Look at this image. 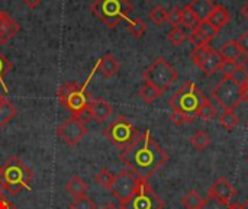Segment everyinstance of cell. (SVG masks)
<instances>
[{"instance_id": "1", "label": "cell", "mask_w": 248, "mask_h": 209, "mask_svg": "<svg viewBox=\"0 0 248 209\" xmlns=\"http://www.w3.org/2000/svg\"><path fill=\"white\" fill-rule=\"evenodd\" d=\"M119 159L137 177L141 180H150L161 167L166 166L169 154L147 129L144 134H140L129 147L122 150Z\"/></svg>"}, {"instance_id": "2", "label": "cell", "mask_w": 248, "mask_h": 209, "mask_svg": "<svg viewBox=\"0 0 248 209\" xmlns=\"http://www.w3.org/2000/svg\"><path fill=\"white\" fill-rule=\"evenodd\" d=\"M32 177V170L20 159L12 156L0 167V191L10 196L17 195L23 189L29 191Z\"/></svg>"}, {"instance_id": "3", "label": "cell", "mask_w": 248, "mask_h": 209, "mask_svg": "<svg viewBox=\"0 0 248 209\" xmlns=\"http://www.w3.org/2000/svg\"><path fill=\"white\" fill-rule=\"evenodd\" d=\"M86 84H80L77 81H67L57 90V97L62 108L68 111L73 116L83 119L84 122L90 119L89 108L93 102L92 95L87 92Z\"/></svg>"}, {"instance_id": "4", "label": "cell", "mask_w": 248, "mask_h": 209, "mask_svg": "<svg viewBox=\"0 0 248 209\" xmlns=\"http://www.w3.org/2000/svg\"><path fill=\"white\" fill-rule=\"evenodd\" d=\"M208 97L201 92V89L192 83V81H186L170 99L169 105L173 109V112H179L186 115L187 118L196 121L198 118V112L201 109V106L205 103Z\"/></svg>"}, {"instance_id": "5", "label": "cell", "mask_w": 248, "mask_h": 209, "mask_svg": "<svg viewBox=\"0 0 248 209\" xmlns=\"http://www.w3.org/2000/svg\"><path fill=\"white\" fill-rule=\"evenodd\" d=\"M90 9L108 28H116L122 20L128 19L132 6L128 0H94Z\"/></svg>"}, {"instance_id": "6", "label": "cell", "mask_w": 248, "mask_h": 209, "mask_svg": "<svg viewBox=\"0 0 248 209\" xmlns=\"http://www.w3.org/2000/svg\"><path fill=\"white\" fill-rule=\"evenodd\" d=\"M102 134L119 150H125L126 147H129L137 137L140 135V131L137 129V127L125 116H118L115 121H112L103 131Z\"/></svg>"}, {"instance_id": "7", "label": "cell", "mask_w": 248, "mask_h": 209, "mask_svg": "<svg viewBox=\"0 0 248 209\" xmlns=\"http://www.w3.org/2000/svg\"><path fill=\"white\" fill-rule=\"evenodd\" d=\"M144 81L154 86L158 92L164 93L176 80H177V71L176 68L167 63L163 57H158L142 74Z\"/></svg>"}, {"instance_id": "8", "label": "cell", "mask_w": 248, "mask_h": 209, "mask_svg": "<svg viewBox=\"0 0 248 209\" xmlns=\"http://www.w3.org/2000/svg\"><path fill=\"white\" fill-rule=\"evenodd\" d=\"M164 202L148 185V180H141L135 192L124 202L121 209H163Z\"/></svg>"}, {"instance_id": "9", "label": "cell", "mask_w": 248, "mask_h": 209, "mask_svg": "<svg viewBox=\"0 0 248 209\" xmlns=\"http://www.w3.org/2000/svg\"><path fill=\"white\" fill-rule=\"evenodd\" d=\"M212 97L218 102V105L224 111H234L240 103V83L235 81L232 77H224L214 89Z\"/></svg>"}, {"instance_id": "10", "label": "cell", "mask_w": 248, "mask_h": 209, "mask_svg": "<svg viewBox=\"0 0 248 209\" xmlns=\"http://www.w3.org/2000/svg\"><path fill=\"white\" fill-rule=\"evenodd\" d=\"M190 58L205 76H212L217 70H219L222 64V57L219 51L214 49L209 44L195 47L190 52Z\"/></svg>"}, {"instance_id": "11", "label": "cell", "mask_w": 248, "mask_h": 209, "mask_svg": "<svg viewBox=\"0 0 248 209\" xmlns=\"http://www.w3.org/2000/svg\"><path fill=\"white\" fill-rule=\"evenodd\" d=\"M86 134H87L86 122L77 116L67 118L57 128V135L68 145H77Z\"/></svg>"}, {"instance_id": "12", "label": "cell", "mask_w": 248, "mask_h": 209, "mask_svg": "<svg viewBox=\"0 0 248 209\" xmlns=\"http://www.w3.org/2000/svg\"><path fill=\"white\" fill-rule=\"evenodd\" d=\"M140 182H141L140 177H137L131 170L125 169L115 176V180H113L112 188H110V193L119 202H124L135 192Z\"/></svg>"}, {"instance_id": "13", "label": "cell", "mask_w": 248, "mask_h": 209, "mask_svg": "<svg viewBox=\"0 0 248 209\" xmlns=\"http://www.w3.org/2000/svg\"><path fill=\"white\" fill-rule=\"evenodd\" d=\"M208 195L212 199H217V201H219V202H222L225 205H230L231 201L237 196V191H235V188L232 186V183L228 179L219 177L209 188Z\"/></svg>"}, {"instance_id": "14", "label": "cell", "mask_w": 248, "mask_h": 209, "mask_svg": "<svg viewBox=\"0 0 248 209\" xmlns=\"http://www.w3.org/2000/svg\"><path fill=\"white\" fill-rule=\"evenodd\" d=\"M19 29V23L7 12H0V44H7Z\"/></svg>"}, {"instance_id": "15", "label": "cell", "mask_w": 248, "mask_h": 209, "mask_svg": "<svg viewBox=\"0 0 248 209\" xmlns=\"http://www.w3.org/2000/svg\"><path fill=\"white\" fill-rule=\"evenodd\" d=\"M112 113H113V108L105 99H100V97L93 99V102L89 108L90 119H94L97 122H105Z\"/></svg>"}, {"instance_id": "16", "label": "cell", "mask_w": 248, "mask_h": 209, "mask_svg": "<svg viewBox=\"0 0 248 209\" xmlns=\"http://www.w3.org/2000/svg\"><path fill=\"white\" fill-rule=\"evenodd\" d=\"M121 65H119V61L115 58L113 54H105L96 64V68L94 70H99L102 73L103 77L106 79H110L113 77L115 74H118Z\"/></svg>"}, {"instance_id": "17", "label": "cell", "mask_w": 248, "mask_h": 209, "mask_svg": "<svg viewBox=\"0 0 248 209\" xmlns=\"http://www.w3.org/2000/svg\"><path fill=\"white\" fill-rule=\"evenodd\" d=\"M187 6L195 13L198 20L202 22V20H208L209 19V16L214 12L217 4L212 0H192V3H189Z\"/></svg>"}, {"instance_id": "18", "label": "cell", "mask_w": 248, "mask_h": 209, "mask_svg": "<svg viewBox=\"0 0 248 209\" xmlns=\"http://www.w3.org/2000/svg\"><path fill=\"white\" fill-rule=\"evenodd\" d=\"M208 20H209L218 31H221L222 28H225V26L230 23L231 15H230V12L227 10V7H224L222 4H217Z\"/></svg>"}, {"instance_id": "19", "label": "cell", "mask_w": 248, "mask_h": 209, "mask_svg": "<svg viewBox=\"0 0 248 209\" xmlns=\"http://www.w3.org/2000/svg\"><path fill=\"white\" fill-rule=\"evenodd\" d=\"M17 113L16 106L6 97L0 95V128L6 127Z\"/></svg>"}, {"instance_id": "20", "label": "cell", "mask_w": 248, "mask_h": 209, "mask_svg": "<svg viewBox=\"0 0 248 209\" xmlns=\"http://www.w3.org/2000/svg\"><path fill=\"white\" fill-rule=\"evenodd\" d=\"M219 54H221L222 60L235 61V63H238L240 58H243V57L246 55V54L241 51V48H240V45H238L237 41H228V42H225V44L222 45Z\"/></svg>"}, {"instance_id": "21", "label": "cell", "mask_w": 248, "mask_h": 209, "mask_svg": "<svg viewBox=\"0 0 248 209\" xmlns=\"http://www.w3.org/2000/svg\"><path fill=\"white\" fill-rule=\"evenodd\" d=\"M65 191H67L71 196L78 198V196L86 195V192L89 191V185H87V183H86L80 176H74L71 180H68V182H67V185H65Z\"/></svg>"}, {"instance_id": "22", "label": "cell", "mask_w": 248, "mask_h": 209, "mask_svg": "<svg viewBox=\"0 0 248 209\" xmlns=\"http://www.w3.org/2000/svg\"><path fill=\"white\" fill-rule=\"evenodd\" d=\"M189 141H190V144H192V147H195L196 150H199V151H203V150H206L209 145H211V135L206 132V131H196L190 138H189Z\"/></svg>"}, {"instance_id": "23", "label": "cell", "mask_w": 248, "mask_h": 209, "mask_svg": "<svg viewBox=\"0 0 248 209\" xmlns=\"http://www.w3.org/2000/svg\"><path fill=\"white\" fill-rule=\"evenodd\" d=\"M161 95H163L161 92H158L154 86H151V84H148V83H145V81H144V84L138 89V96H140L144 102H147V103H153V102L157 100Z\"/></svg>"}, {"instance_id": "24", "label": "cell", "mask_w": 248, "mask_h": 209, "mask_svg": "<svg viewBox=\"0 0 248 209\" xmlns=\"http://www.w3.org/2000/svg\"><path fill=\"white\" fill-rule=\"evenodd\" d=\"M195 29L205 38V41H206L208 44L219 33V31H218L209 20H202V22H199V23L196 25Z\"/></svg>"}, {"instance_id": "25", "label": "cell", "mask_w": 248, "mask_h": 209, "mask_svg": "<svg viewBox=\"0 0 248 209\" xmlns=\"http://www.w3.org/2000/svg\"><path fill=\"white\" fill-rule=\"evenodd\" d=\"M219 124L224 127L227 131H234L237 125L240 124V118L235 115L234 111H224L219 116Z\"/></svg>"}, {"instance_id": "26", "label": "cell", "mask_w": 248, "mask_h": 209, "mask_svg": "<svg viewBox=\"0 0 248 209\" xmlns=\"http://www.w3.org/2000/svg\"><path fill=\"white\" fill-rule=\"evenodd\" d=\"M198 116H199L203 122H209V121H212V119H215V118L218 116V111H217L215 105H214L209 99H206L205 103L201 106V109H199V112H198Z\"/></svg>"}, {"instance_id": "27", "label": "cell", "mask_w": 248, "mask_h": 209, "mask_svg": "<svg viewBox=\"0 0 248 209\" xmlns=\"http://www.w3.org/2000/svg\"><path fill=\"white\" fill-rule=\"evenodd\" d=\"M182 204L186 209H201L202 204H203V198L199 195L198 191H190L183 199Z\"/></svg>"}, {"instance_id": "28", "label": "cell", "mask_w": 248, "mask_h": 209, "mask_svg": "<svg viewBox=\"0 0 248 209\" xmlns=\"http://www.w3.org/2000/svg\"><path fill=\"white\" fill-rule=\"evenodd\" d=\"M128 32L134 38H142L147 32V23L141 19H129L128 20Z\"/></svg>"}, {"instance_id": "29", "label": "cell", "mask_w": 248, "mask_h": 209, "mask_svg": "<svg viewBox=\"0 0 248 209\" xmlns=\"http://www.w3.org/2000/svg\"><path fill=\"white\" fill-rule=\"evenodd\" d=\"M94 180H96L103 189L110 191L112 183H113V180H115V175H113L109 169H102V170L96 175Z\"/></svg>"}, {"instance_id": "30", "label": "cell", "mask_w": 248, "mask_h": 209, "mask_svg": "<svg viewBox=\"0 0 248 209\" xmlns=\"http://www.w3.org/2000/svg\"><path fill=\"white\" fill-rule=\"evenodd\" d=\"M199 23V20H198V17L195 16V13L190 10V7L189 6H186V7H183L182 9V25L186 28V29H195L196 28V25Z\"/></svg>"}, {"instance_id": "31", "label": "cell", "mask_w": 248, "mask_h": 209, "mask_svg": "<svg viewBox=\"0 0 248 209\" xmlns=\"http://www.w3.org/2000/svg\"><path fill=\"white\" fill-rule=\"evenodd\" d=\"M70 209H97V205L93 199H90L89 196L83 195L76 198L71 204H70Z\"/></svg>"}, {"instance_id": "32", "label": "cell", "mask_w": 248, "mask_h": 209, "mask_svg": "<svg viewBox=\"0 0 248 209\" xmlns=\"http://www.w3.org/2000/svg\"><path fill=\"white\" fill-rule=\"evenodd\" d=\"M150 19L154 25H163L164 22H167V10L163 6H155L154 9H151L150 12Z\"/></svg>"}, {"instance_id": "33", "label": "cell", "mask_w": 248, "mask_h": 209, "mask_svg": "<svg viewBox=\"0 0 248 209\" xmlns=\"http://www.w3.org/2000/svg\"><path fill=\"white\" fill-rule=\"evenodd\" d=\"M12 67H13V64L9 61V58H6V55L3 52H0V86L3 87L4 92H7V87L4 84V77L12 70Z\"/></svg>"}, {"instance_id": "34", "label": "cell", "mask_w": 248, "mask_h": 209, "mask_svg": "<svg viewBox=\"0 0 248 209\" xmlns=\"http://www.w3.org/2000/svg\"><path fill=\"white\" fill-rule=\"evenodd\" d=\"M167 38H169V41H170L173 45L179 47V45H182V44L187 39V33H186V31H183L182 28H173V29L169 32Z\"/></svg>"}, {"instance_id": "35", "label": "cell", "mask_w": 248, "mask_h": 209, "mask_svg": "<svg viewBox=\"0 0 248 209\" xmlns=\"http://www.w3.org/2000/svg\"><path fill=\"white\" fill-rule=\"evenodd\" d=\"M221 73L224 74V77H234L235 73L240 70V64L235 63V61H227V60H222V64L219 67Z\"/></svg>"}, {"instance_id": "36", "label": "cell", "mask_w": 248, "mask_h": 209, "mask_svg": "<svg viewBox=\"0 0 248 209\" xmlns=\"http://www.w3.org/2000/svg\"><path fill=\"white\" fill-rule=\"evenodd\" d=\"M167 22L173 28H180V25H182V9L173 7L170 12H167Z\"/></svg>"}, {"instance_id": "37", "label": "cell", "mask_w": 248, "mask_h": 209, "mask_svg": "<svg viewBox=\"0 0 248 209\" xmlns=\"http://www.w3.org/2000/svg\"><path fill=\"white\" fill-rule=\"evenodd\" d=\"M170 119H171V122H173L174 125H177V127H182V125L195 122L193 119H190V118H187L186 115L179 113V112H171V113H170Z\"/></svg>"}, {"instance_id": "38", "label": "cell", "mask_w": 248, "mask_h": 209, "mask_svg": "<svg viewBox=\"0 0 248 209\" xmlns=\"http://www.w3.org/2000/svg\"><path fill=\"white\" fill-rule=\"evenodd\" d=\"M228 207L230 205H225V204H222V202H219L217 199L206 198V199H203V204H202L201 209H228Z\"/></svg>"}, {"instance_id": "39", "label": "cell", "mask_w": 248, "mask_h": 209, "mask_svg": "<svg viewBox=\"0 0 248 209\" xmlns=\"http://www.w3.org/2000/svg\"><path fill=\"white\" fill-rule=\"evenodd\" d=\"M187 39L193 44V47H201V45H206L208 42L205 41V38L196 31V29H192L190 33H187Z\"/></svg>"}, {"instance_id": "40", "label": "cell", "mask_w": 248, "mask_h": 209, "mask_svg": "<svg viewBox=\"0 0 248 209\" xmlns=\"http://www.w3.org/2000/svg\"><path fill=\"white\" fill-rule=\"evenodd\" d=\"M238 45H240V48H241V51L246 54V55H248V31H246L240 38H238Z\"/></svg>"}, {"instance_id": "41", "label": "cell", "mask_w": 248, "mask_h": 209, "mask_svg": "<svg viewBox=\"0 0 248 209\" xmlns=\"http://www.w3.org/2000/svg\"><path fill=\"white\" fill-rule=\"evenodd\" d=\"M0 209H16L15 204H12V201H9L4 195L0 193Z\"/></svg>"}, {"instance_id": "42", "label": "cell", "mask_w": 248, "mask_h": 209, "mask_svg": "<svg viewBox=\"0 0 248 209\" xmlns=\"http://www.w3.org/2000/svg\"><path fill=\"white\" fill-rule=\"evenodd\" d=\"M238 64H240L241 71H243V73H244V74L248 77V55H244V57H243V60H241Z\"/></svg>"}, {"instance_id": "43", "label": "cell", "mask_w": 248, "mask_h": 209, "mask_svg": "<svg viewBox=\"0 0 248 209\" xmlns=\"http://www.w3.org/2000/svg\"><path fill=\"white\" fill-rule=\"evenodd\" d=\"M42 0H23V3L29 7V9H35L41 4Z\"/></svg>"}, {"instance_id": "44", "label": "cell", "mask_w": 248, "mask_h": 209, "mask_svg": "<svg viewBox=\"0 0 248 209\" xmlns=\"http://www.w3.org/2000/svg\"><path fill=\"white\" fill-rule=\"evenodd\" d=\"M241 15H243V16H244V17L248 20V1L244 4V6H243V7H241Z\"/></svg>"}, {"instance_id": "45", "label": "cell", "mask_w": 248, "mask_h": 209, "mask_svg": "<svg viewBox=\"0 0 248 209\" xmlns=\"http://www.w3.org/2000/svg\"><path fill=\"white\" fill-rule=\"evenodd\" d=\"M102 209H121V207H116L113 202H108L106 205H103V208Z\"/></svg>"}, {"instance_id": "46", "label": "cell", "mask_w": 248, "mask_h": 209, "mask_svg": "<svg viewBox=\"0 0 248 209\" xmlns=\"http://www.w3.org/2000/svg\"><path fill=\"white\" fill-rule=\"evenodd\" d=\"M228 209H243L241 204H230Z\"/></svg>"}, {"instance_id": "47", "label": "cell", "mask_w": 248, "mask_h": 209, "mask_svg": "<svg viewBox=\"0 0 248 209\" xmlns=\"http://www.w3.org/2000/svg\"><path fill=\"white\" fill-rule=\"evenodd\" d=\"M241 207H243V209H248V201H246L244 204H241Z\"/></svg>"}, {"instance_id": "48", "label": "cell", "mask_w": 248, "mask_h": 209, "mask_svg": "<svg viewBox=\"0 0 248 209\" xmlns=\"http://www.w3.org/2000/svg\"><path fill=\"white\" fill-rule=\"evenodd\" d=\"M246 128H247V129H248V119H247V121H246Z\"/></svg>"}, {"instance_id": "49", "label": "cell", "mask_w": 248, "mask_h": 209, "mask_svg": "<svg viewBox=\"0 0 248 209\" xmlns=\"http://www.w3.org/2000/svg\"><path fill=\"white\" fill-rule=\"evenodd\" d=\"M145 1H153V0H145Z\"/></svg>"}, {"instance_id": "50", "label": "cell", "mask_w": 248, "mask_h": 209, "mask_svg": "<svg viewBox=\"0 0 248 209\" xmlns=\"http://www.w3.org/2000/svg\"><path fill=\"white\" fill-rule=\"evenodd\" d=\"M246 81H247V84H248V77H247V80H246Z\"/></svg>"}, {"instance_id": "51", "label": "cell", "mask_w": 248, "mask_h": 209, "mask_svg": "<svg viewBox=\"0 0 248 209\" xmlns=\"http://www.w3.org/2000/svg\"><path fill=\"white\" fill-rule=\"evenodd\" d=\"M247 163H248V159H247Z\"/></svg>"}]
</instances>
